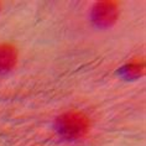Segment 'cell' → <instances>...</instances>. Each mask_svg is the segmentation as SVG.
Instances as JSON below:
<instances>
[{
  "mask_svg": "<svg viewBox=\"0 0 146 146\" xmlns=\"http://www.w3.org/2000/svg\"><path fill=\"white\" fill-rule=\"evenodd\" d=\"M57 130L62 136L74 140L79 139L88 133L89 120L87 116L78 111L66 113L57 120Z\"/></svg>",
  "mask_w": 146,
  "mask_h": 146,
  "instance_id": "1",
  "label": "cell"
},
{
  "mask_svg": "<svg viewBox=\"0 0 146 146\" xmlns=\"http://www.w3.org/2000/svg\"><path fill=\"white\" fill-rule=\"evenodd\" d=\"M16 50L11 45H0V73L11 71L16 63Z\"/></svg>",
  "mask_w": 146,
  "mask_h": 146,
  "instance_id": "3",
  "label": "cell"
},
{
  "mask_svg": "<svg viewBox=\"0 0 146 146\" xmlns=\"http://www.w3.org/2000/svg\"><path fill=\"white\" fill-rule=\"evenodd\" d=\"M140 73V67L134 64H129L125 67V74L126 76H139Z\"/></svg>",
  "mask_w": 146,
  "mask_h": 146,
  "instance_id": "4",
  "label": "cell"
},
{
  "mask_svg": "<svg viewBox=\"0 0 146 146\" xmlns=\"http://www.w3.org/2000/svg\"><path fill=\"white\" fill-rule=\"evenodd\" d=\"M118 16V8L113 1H102L93 9V21L97 26L108 27L115 23Z\"/></svg>",
  "mask_w": 146,
  "mask_h": 146,
  "instance_id": "2",
  "label": "cell"
}]
</instances>
